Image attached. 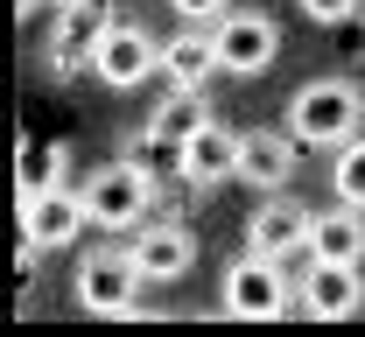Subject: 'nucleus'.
I'll use <instances>...</instances> for the list:
<instances>
[{"label":"nucleus","mask_w":365,"mask_h":337,"mask_svg":"<svg viewBox=\"0 0 365 337\" xmlns=\"http://www.w3.org/2000/svg\"><path fill=\"white\" fill-rule=\"evenodd\" d=\"M359 127H365V92L351 78H309L288 98V134L302 147H344L359 141Z\"/></svg>","instance_id":"f257e3e1"},{"label":"nucleus","mask_w":365,"mask_h":337,"mask_svg":"<svg viewBox=\"0 0 365 337\" xmlns=\"http://www.w3.org/2000/svg\"><path fill=\"white\" fill-rule=\"evenodd\" d=\"M218 309L239 316V323H274L288 316V260L274 253H232L225 260V281H218Z\"/></svg>","instance_id":"f03ea898"},{"label":"nucleus","mask_w":365,"mask_h":337,"mask_svg":"<svg viewBox=\"0 0 365 337\" xmlns=\"http://www.w3.org/2000/svg\"><path fill=\"white\" fill-rule=\"evenodd\" d=\"M155 197H162V176H148L140 162H106L98 176L85 183V211L98 232H140L148 225V211H155Z\"/></svg>","instance_id":"7ed1b4c3"},{"label":"nucleus","mask_w":365,"mask_h":337,"mask_svg":"<svg viewBox=\"0 0 365 337\" xmlns=\"http://www.w3.org/2000/svg\"><path fill=\"white\" fill-rule=\"evenodd\" d=\"M140 289H148V274L134 267L127 246H91L71 274V295L85 316H140Z\"/></svg>","instance_id":"20e7f679"},{"label":"nucleus","mask_w":365,"mask_h":337,"mask_svg":"<svg viewBox=\"0 0 365 337\" xmlns=\"http://www.w3.org/2000/svg\"><path fill=\"white\" fill-rule=\"evenodd\" d=\"M113 21H120L113 0H63L56 21H49V43H43V71H49V78H78V71H91V49H98V36H106Z\"/></svg>","instance_id":"39448f33"},{"label":"nucleus","mask_w":365,"mask_h":337,"mask_svg":"<svg viewBox=\"0 0 365 337\" xmlns=\"http://www.w3.org/2000/svg\"><path fill=\"white\" fill-rule=\"evenodd\" d=\"M211 43H218V63L232 78H260L274 63V49H281V21L260 14V7H232V14L211 21Z\"/></svg>","instance_id":"423d86ee"},{"label":"nucleus","mask_w":365,"mask_h":337,"mask_svg":"<svg viewBox=\"0 0 365 337\" xmlns=\"http://www.w3.org/2000/svg\"><path fill=\"white\" fill-rule=\"evenodd\" d=\"M295 309L317 316V323H344L365 309V274L351 260H302L295 274Z\"/></svg>","instance_id":"0eeeda50"},{"label":"nucleus","mask_w":365,"mask_h":337,"mask_svg":"<svg viewBox=\"0 0 365 337\" xmlns=\"http://www.w3.org/2000/svg\"><path fill=\"white\" fill-rule=\"evenodd\" d=\"M91 71L113 85V92H134V85H148L155 71H162V43L140 28V21H113L106 36H98V49H91Z\"/></svg>","instance_id":"6e6552de"},{"label":"nucleus","mask_w":365,"mask_h":337,"mask_svg":"<svg viewBox=\"0 0 365 337\" xmlns=\"http://www.w3.org/2000/svg\"><path fill=\"white\" fill-rule=\"evenodd\" d=\"M309 225H317V211L302 204V197H288V190H274L253 218H246V246L253 253H274V260H309Z\"/></svg>","instance_id":"1a4fd4ad"},{"label":"nucleus","mask_w":365,"mask_h":337,"mask_svg":"<svg viewBox=\"0 0 365 337\" xmlns=\"http://www.w3.org/2000/svg\"><path fill=\"white\" fill-rule=\"evenodd\" d=\"M85 225H91L85 190H71V183H49V190L21 197V239H36L43 253H49V246H71Z\"/></svg>","instance_id":"9d476101"},{"label":"nucleus","mask_w":365,"mask_h":337,"mask_svg":"<svg viewBox=\"0 0 365 337\" xmlns=\"http://www.w3.org/2000/svg\"><path fill=\"white\" fill-rule=\"evenodd\" d=\"M127 253H134V267L148 281H182L197 267V232L182 218H148L134 239H127Z\"/></svg>","instance_id":"9b49d317"},{"label":"nucleus","mask_w":365,"mask_h":337,"mask_svg":"<svg viewBox=\"0 0 365 337\" xmlns=\"http://www.w3.org/2000/svg\"><path fill=\"white\" fill-rule=\"evenodd\" d=\"M239 183H253L260 197L295 183V134L288 127H253L239 134Z\"/></svg>","instance_id":"f8f14e48"},{"label":"nucleus","mask_w":365,"mask_h":337,"mask_svg":"<svg viewBox=\"0 0 365 337\" xmlns=\"http://www.w3.org/2000/svg\"><path fill=\"white\" fill-rule=\"evenodd\" d=\"M190 190H218L239 176V134H232L225 120H204L190 141H182V169H176Z\"/></svg>","instance_id":"ddd939ff"},{"label":"nucleus","mask_w":365,"mask_h":337,"mask_svg":"<svg viewBox=\"0 0 365 337\" xmlns=\"http://www.w3.org/2000/svg\"><path fill=\"white\" fill-rule=\"evenodd\" d=\"M218 71H225V63H218V43H211V28H197V21L162 43V78H169V92H204Z\"/></svg>","instance_id":"4468645a"},{"label":"nucleus","mask_w":365,"mask_h":337,"mask_svg":"<svg viewBox=\"0 0 365 337\" xmlns=\"http://www.w3.org/2000/svg\"><path fill=\"white\" fill-rule=\"evenodd\" d=\"M309 260H351V267H365V211L359 204H330V211H317V225H309Z\"/></svg>","instance_id":"2eb2a0df"},{"label":"nucleus","mask_w":365,"mask_h":337,"mask_svg":"<svg viewBox=\"0 0 365 337\" xmlns=\"http://www.w3.org/2000/svg\"><path fill=\"white\" fill-rule=\"evenodd\" d=\"M204 120H211V105H204V92H169L162 105H155V113H148V127H155V134H169L176 147L190 141V134H197Z\"/></svg>","instance_id":"dca6fc26"},{"label":"nucleus","mask_w":365,"mask_h":337,"mask_svg":"<svg viewBox=\"0 0 365 337\" xmlns=\"http://www.w3.org/2000/svg\"><path fill=\"white\" fill-rule=\"evenodd\" d=\"M120 155H127V162H140L148 176H169V169H182V147L169 141V134H155V127L127 134V141H120Z\"/></svg>","instance_id":"f3484780"},{"label":"nucleus","mask_w":365,"mask_h":337,"mask_svg":"<svg viewBox=\"0 0 365 337\" xmlns=\"http://www.w3.org/2000/svg\"><path fill=\"white\" fill-rule=\"evenodd\" d=\"M49 183H71V141H43L29 155V169H21V197L49 190Z\"/></svg>","instance_id":"a211bd4d"},{"label":"nucleus","mask_w":365,"mask_h":337,"mask_svg":"<svg viewBox=\"0 0 365 337\" xmlns=\"http://www.w3.org/2000/svg\"><path fill=\"white\" fill-rule=\"evenodd\" d=\"M330 190L344 197V204H359V211H365V134L337 147V162H330Z\"/></svg>","instance_id":"6ab92c4d"},{"label":"nucleus","mask_w":365,"mask_h":337,"mask_svg":"<svg viewBox=\"0 0 365 337\" xmlns=\"http://www.w3.org/2000/svg\"><path fill=\"white\" fill-rule=\"evenodd\" d=\"M295 7H302L309 21H323V28H337V21H351V14H359L365 0H295Z\"/></svg>","instance_id":"aec40b11"},{"label":"nucleus","mask_w":365,"mask_h":337,"mask_svg":"<svg viewBox=\"0 0 365 337\" xmlns=\"http://www.w3.org/2000/svg\"><path fill=\"white\" fill-rule=\"evenodd\" d=\"M169 7H176L182 21H197V28H211L218 14H232V0H169Z\"/></svg>","instance_id":"412c9836"},{"label":"nucleus","mask_w":365,"mask_h":337,"mask_svg":"<svg viewBox=\"0 0 365 337\" xmlns=\"http://www.w3.org/2000/svg\"><path fill=\"white\" fill-rule=\"evenodd\" d=\"M49 0H14V14H21V21H29V14H43Z\"/></svg>","instance_id":"4be33fe9"},{"label":"nucleus","mask_w":365,"mask_h":337,"mask_svg":"<svg viewBox=\"0 0 365 337\" xmlns=\"http://www.w3.org/2000/svg\"><path fill=\"white\" fill-rule=\"evenodd\" d=\"M49 7H63V0H49Z\"/></svg>","instance_id":"5701e85b"}]
</instances>
